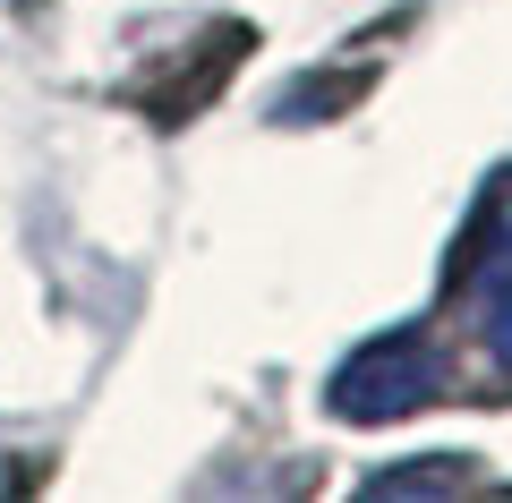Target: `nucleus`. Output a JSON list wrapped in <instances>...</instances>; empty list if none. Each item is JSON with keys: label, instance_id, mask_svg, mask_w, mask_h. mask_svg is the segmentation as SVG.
<instances>
[{"label": "nucleus", "instance_id": "1", "mask_svg": "<svg viewBox=\"0 0 512 503\" xmlns=\"http://www.w3.org/2000/svg\"><path fill=\"white\" fill-rule=\"evenodd\" d=\"M427 401H444V350L427 342V324H393V333L359 342L325 384V410L350 427H393Z\"/></svg>", "mask_w": 512, "mask_h": 503}, {"label": "nucleus", "instance_id": "2", "mask_svg": "<svg viewBox=\"0 0 512 503\" xmlns=\"http://www.w3.org/2000/svg\"><path fill=\"white\" fill-rule=\"evenodd\" d=\"M495 273H512V171H495L487 188H478V205H470V222H461V239H453V273L444 282L453 290H487Z\"/></svg>", "mask_w": 512, "mask_h": 503}, {"label": "nucleus", "instance_id": "3", "mask_svg": "<svg viewBox=\"0 0 512 503\" xmlns=\"http://www.w3.org/2000/svg\"><path fill=\"white\" fill-rule=\"evenodd\" d=\"M478 324H487V359L512 376V273H495V282H487V316H478Z\"/></svg>", "mask_w": 512, "mask_h": 503}]
</instances>
